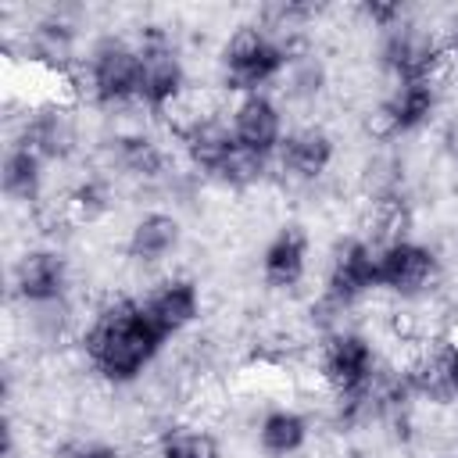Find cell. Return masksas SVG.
Here are the masks:
<instances>
[{
    "mask_svg": "<svg viewBox=\"0 0 458 458\" xmlns=\"http://www.w3.org/2000/svg\"><path fill=\"white\" fill-rule=\"evenodd\" d=\"M308 437H311V422H308V415H301L293 408H272L258 422V444L272 458L297 454L308 444Z\"/></svg>",
    "mask_w": 458,
    "mask_h": 458,
    "instance_id": "obj_18",
    "label": "cell"
},
{
    "mask_svg": "<svg viewBox=\"0 0 458 458\" xmlns=\"http://www.w3.org/2000/svg\"><path fill=\"white\" fill-rule=\"evenodd\" d=\"M437 107H440L437 82H401L372 111V129L376 136H404L422 129L437 114Z\"/></svg>",
    "mask_w": 458,
    "mask_h": 458,
    "instance_id": "obj_10",
    "label": "cell"
},
{
    "mask_svg": "<svg viewBox=\"0 0 458 458\" xmlns=\"http://www.w3.org/2000/svg\"><path fill=\"white\" fill-rule=\"evenodd\" d=\"M358 14H361V18H365L372 29H379V32H386V29H394L397 21H404V18H408L401 4H383V0L361 4V7H358Z\"/></svg>",
    "mask_w": 458,
    "mask_h": 458,
    "instance_id": "obj_24",
    "label": "cell"
},
{
    "mask_svg": "<svg viewBox=\"0 0 458 458\" xmlns=\"http://www.w3.org/2000/svg\"><path fill=\"white\" fill-rule=\"evenodd\" d=\"M293 61H301V54L290 39L265 25H236L222 43V82L240 97L265 93V86L276 82Z\"/></svg>",
    "mask_w": 458,
    "mask_h": 458,
    "instance_id": "obj_2",
    "label": "cell"
},
{
    "mask_svg": "<svg viewBox=\"0 0 458 458\" xmlns=\"http://www.w3.org/2000/svg\"><path fill=\"white\" fill-rule=\"evenodd\" d=\"M318 376L336 394V401L372 394V386L379 379V361H376L372 340L354 329H333L318 347Z\"/></svg>",
    "mask_w": 458,
    "mask_h": 458,
    "instance_id": "obj_4",
    "label": "cell"
},
{
    "mask_svg": "<svg viewBox=\"0 0 458 458\" xmlns=\"http://www.w3.org/2000/svg\"><path fill=\"white\" fill-rule=\"evenodd\" d=\"M111 154H114V165L132 175V179H161L168 172V154L157 140L143 136V132H125V136H114L111 143Z\"/></svg>",
    "mask_w": 458,
    "mask_h": 458,
    "instance_id": "obj_19",
    "label": "cell"
},
{
    "mask_svg": "<svg viewBox=\"0 0 458 458\" xmlns=\"http://www.w3.org/2000/svg\"><path fill=\"white\" fill-rule=\"evenodd\" d=\"M0 186L11 200H21V204L36 200L43 190V157L32 147L14 140L4 154V165H0Z\"/></svg>",
    "mask_w": 458,
    "mask_h": 458,
    "instance_id": "obj_20",
    "label": "cell"
},
{
    "mask_svg": "<svg viewBox=\"0 0 458 458\" xmlns=\"http://www.w3.org/2000/svg\"><path fill=\"white\" fill-rule=\"evenodd\" d=\"M437 276L440 258L433 247L411 236L379 247V290H390L397 297H419L437 283Z\"/></svg>",
    "mask_w": 458,
    "mask_h": 458,
    "instance_id": "obj_8",
    "label": "cell"
},
{
    "mask_svg": "<svg viewBox=\"0 0 458 458\" xmlns=\"http://www.w3.org/2000/svg\"><path fill=\"white\" fill-rule=\"evenodd\" d=\"M229 129L236 136V143L258 157H272L283 143V111L268 93H247L236 100L233 114H229Z\"/></svg>",
    "mask_w": 458,
    "mask_h": 458,
    "instance_id": "obj_11",
    "label": "cell"
},
{
    "mask_svg": "<svg viewBox=\"0 0 458 458\" xmlns=\"http://www.w3.org/2000/svg\"><path fill=\"white\" fill-rule=\"evenodd\" d=\"M179 236H182V225H179L175 215L147 211V215H140L132 222L129 240H125V254L136 265H157V261H165L179 247Z\"/></svg>",
    "mask_w": 458,
    "mask_h": 458,
    "instance_id": "obj_16",
    "label": "cell"
},
{
    "mask_svg": "<svg viewBox=\"0 0 458 458\" xmlns=\"http://www.w3.org/2000/svg\"><path fill=\"white\" fill-rule=\"evenodd\" d=\"M136 47H140V100L136 104L161 114L182 100L186 64L179 57V50L172 47V39L157 25H147V32L140 36Z\"/></svg>",
    "mask_w": 458,
    "mask_h": 458,
    "instance_id": "obj_6",
    "label": "cell"
},
{
    "mask_svg": "<svg viewBox=\"0 0 458 458\" xmlns=\"http://www.w3.org/2000/svg\"><path fill=\"white\" fill-rule=\"evenodd\" d=\"M18 143L32 147L43 161H54V157H68V154H72L75 129H72V122H68V114H64V111L47 107V111H36V114H29V118H25Z\"/></svg>",
    "mask_w": 458,
    "mask_h": 458,
    "instance_id": "obj_17",
    "label": "cell"
},
{
    "mask_svg": "<svg viewBox=\"0 0 458 458\" xmlns=\"http://www.w3.org/2000/svg\"><path fill=\"white\" fill-rule=\"evenodd\" d=\"M372 290H379V247L361 236H351L329 258L322 304L333 311H344Z\"/></svg>",
    "mask_w": 458,
    "mask_h": 458,
    "instance_id": "obj_7",
    "label": "cell"
},
{
    "mask_svg": "<svg viewBox=\"0 0 458 458\" xmlns=\"http://www.w3.org/2000/svg\"><path fill=\"white\" fill-rule=\"evenodd\" d=\"M444 54H447V61H451V64H458V21L444 32Z\"/></svg>",
    "mask_w": 458,
    "mask_h": 458,
    "instance_id": "obj_27",
    "label": "cell"
},
{
    "mask_svg": "<svg viewBox=\"0 0 458 458\" xmlns=\"http://www.w3.org/2000/svg\"><path fill=\"white\" fill-rule=\"evenodd\" d=\"M165 340L168 336L154 326L143 301L118 297V301H107L104 308H97V315L82 329L79 344H82L89 369L104 383L125 386V383H136L143 376V369L157 358Z\"/></svg>",
    "mask_w": 458,
    "mask_h": 458,
    "instance_id": "obj_1",
    "label": "cell"
},
{
    "mask_svg": "<svg viewBox=\"0 0 458 458\" xmlns=\"http://www.w3.org/2000/svg\"><path fill=\"white\" fill-rule=\"evenodd\" d=\"M72 272H68V258L54 247H32L14 261L11 272V286L14 297L29 308H50L68 293Z\"/></svg>",
    "mask_w": 458,
    "mask_h": 458,
    "instance_id": "obj_9",
    "label": "cell"
},
{
    "mask_svg": "<svg viewBox=\"0 0 458 458\" xmlns=\"http://www.w3.org/2000/svg\"><path fill=\"white\" fill-rule=\"evenodd\" d=\"M308 233L301 225H279L261 250V279L268 290H293L308 276Z\"/></svg>",
    "mask_w": 458,
    "mask_h": 458,
    "instance_id": "obj_14",
    "label": "cell"
},
{
    "mask_svg": "<svg viewBox=\"0 0 458 458\" xmlns=\"http://www.w3.org/2000/svg\"><path fill=\"white\" fill-rule=\"evenodd\" d=\"M404 386L411 397H426V401H451V386H447V372H444V347L440 351H422L404 372Z\"/></svg>",
    "mask_w": 458,
    "mask_h": 458,
    "instance_id": "obj_21",
    "label": "cell"
},
{
    "mask_svg": "<svg viewBox=\"0 0 458 458\" xmlns=\"http://www.w3.org/2000/svg\"><path fill=\"white\" fill-rule=\"evenodd\" d=\"M157 458H222V447L200 426H168L157 437Z\"/></svg>",
    "mask_w": 458,
    "mask_h": 458,
    "instance_id": "obj_22",
    "label": "cell"
},
{
    "mask_svg": "<svg viewBox=\"0 0 458 458\" xmlns=\"http://www.w3.org/2000/svg\"><path fill=\"white\" fill-rule=\"evenodd\" d=\"M276 157H279V168L290 179L315 182V179H322L329 172V165L336 157V143L322 125H301V129L283 136Z\"/></svg>",
    "mask_w": 458,
    "mask_h": 458,
    "instance_id": "obj_13",
    "label": "cell"
},
{
    "mask_svg": "<svg viewBox=\"0 0 458 458\" xmlns=\"http://www.w3.org/2000/svg\"><path fill=\"white\" fill-rule=\"evenodd\" d=\"M68 204H72V211H75L79 218L93 222V218L107 215V208H111V190H107V182H100V179H86V182L72 193Z\"/></svg>",
    "mask_w": 458,
    "mask_h": 458,
    "instance_id": "obj_23",
    "label": "cell"
},
{
    "mask_svg": "<svg viewBox=\"0 0 458 458\" xmlns=\"http://www.w3.org/2000/svg\"><path fill=\"white\" fill-rule=\"evenodd\" d=\"M143 308L165 336H175L200 318V286L186 276H172L143 297Z\"/></svg>",
    "mask_w": 458,
    "mask_h": 458,
    "instance_id": "obj_15",
    "label": "cell"
},
{
    "mask_svg": "<svg viewBox=\"0 0 458 458\" xmlns=\"http://www.w3.org/2000/svg\"><path fill=\"white\" fill-rule=\"evenodd\" d=\"M379 64L394 79V86H401V82H437L440 68L447 64L444 36H437L433 29L404 18V21H397L394 29H386L379 36Z\"/></svg>",
    "mask_w": 458,
    "mask_h": 458,
    "instance_id": "obj_3",
    "label": "cell"
},
{
    "mask_svg": "<svg viewBox=\"0 0 458 458\" xmlns=\"http://www.w3.org/2000/svg\"><path fill=\"white\" fill-rule=\"evenodd\" d=\"M351 458H365V454H351Z\"/></svg>",
    "mask_w": 458,
    "mask_h": 458,
    "instance_id": "obj_28",
    "label": "cell"
},
{
    "mask_svg": "<svg viewBox=\"0 0 458 458\" xmlns=\"http://www.w3.org/2000/svg\"><path fill=\"white\" fill-rule=\"evenodd\" d=\"M444 372H447L451 401H458V336L451 344H444Z\"/></svg>",
    "mask_w": 458,
    "mask_h": 458,
    "instance_id": "obj_25",
    "label": "cell"
},
{
    "mask_svg": "<svg viewBox=\"0 0 458 458\" xmlns=\"http://www.w3.org/2000/svg\"><path fill=\"white\" fill-rule=\"evenodd\" d=\"M68 458H122V451L111 447V444H82V447H75Z\"/></svg>",
    "mask_w": 458,
    "mask_h": 458,
    "instance_id": "obj_26",
    "label": "cell"
},
{
    "mask_svg": "<svg viewBox=\"0 0 458 458\" xmlns=\"http://www.w3.org/2000/svg\"><path fill=\"white\" fill-rule=\"evenodd\" d=\"M86 89L100 107L140 100V47L122 36H104L86 57Z\"/></svg>",
    "mask_w": 458,
    "mask_h": 458,
    "instance_id": "obj_5",
    "label": "cell"
},
{
    "mask_svg": "<svg viewBox=\"0 0 458 458\" xmlns=\"http://www.w3.org/2000/svg\"><path fill=\"white\" fill-rule=\"evenodd\" d=\"M175 132H179V147H182L186 161L211 179L218 175L225 157L236 150V136H233L229 122H222L215 114H190Z\"/></svg>",
    "mask_w": 458,
    "mask_h": 458,
    "instance_id": "obj_12",
    "label": "cell"
}]
</instances>
